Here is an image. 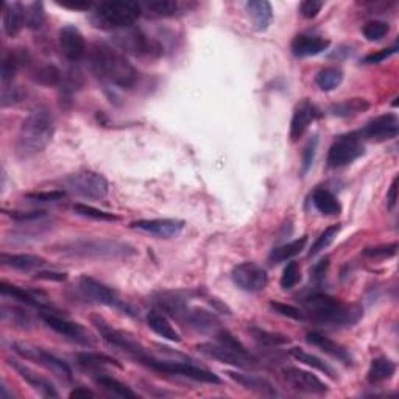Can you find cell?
Segmentation results:
<instances>
[{
    "label": "cell",
    "mask_w": 399,
    "mask_h": 399,
    "mask_svg": "<svg viewBox=\"0 0 399 399\" xmlns=\"http://www.w3.org/2000/svg\"><path fill=\"white\" fill-rule=\"evenodd\" d=\"M340 231V224H333V227L326 228L324 231L318 235L317 240L313 242V245L311 246V251H309V256H316L320 251H323L324 248L333 244V240L335 239V235Z\"/></svg>",
    "instance_id": "obj_44"
},
{
    "label": "cell",
    "mask_w": 399,
    "mask_h": 399,
    "mask_svg": "<svg viewBox=\"0 0 399 399\" xmlns=\"http://www.w3.org/2000/svg\"><path fill=\"white\" fill-rule=\"evenodd\" d=\"M317 145H318V138L312 136V139L309 140L307 145L303 151V173H307L309 168L312 167L313 159H316L317 153Z\"/></svg>",
    "instance_id": "obj_53"
},
{
    "label": "cell",
    "mask_w": 399,
    "mask_h": 399,
    "mask_svg": "<svg viewBox=\"0 0 399 399\" xmlns=\"http://www.w3.org/2000/svg\"><path fill=\"white\" fill-rule=\"evenodd\" d=\"M233 281L240 290L256 294L267 287V272L255 262H242L233 270Z\"/></svg>",
    "instance_id": "obj_13"
},
{
    "label": "cell",
    "mask_w": 399,
    "mask_h": 399,
    "mask_svg": "<svg viewBox=\"0 0 399 399\" xmlns=\"http://www.w3.org/2000/svg\"><path fill=\"white\" fill-rule=\"evenodd\" d=\"M0 292H2L3 296H11L13 300H18L21 301L22 305H27V306H31V307H38V309H42V303L39 301V298L36 295H33L31 292H27L24 289L18 287V285H13V284H8V283H3L0 284Z\"/></svg>",
    "instance_id": "obj_38"
},
{
    "label": "cell",
    "mask_w": 399,
    "mask_h": 399,
    "mask_svg": "<svg viewBox=\"0 0 399 399\" xmlns=\"http://www.w3.org/2000/svg\"><path fill=\"white\" fill-rule=\"evenodd\" d=\"M329 266V259H324L318 263V266H316V268H313V276L316 278H323V274L326 273V268H328Z\"/></svg>",
    "instance_id": "obj_61"
},
{
    "label": "cell",
    "mask_w": 399,
    "mask_h": 399,
    "mask_svg": "<svg viewBox=\"0 0 399 399\" xmlns=\"http://www.w3.org/2000/svg\"><path fill=\"white\" fill-rule=\"evenodd\" d=\"M398 253V244H389V245H379V246H372V248H365L363 256L367 257H391Z\"/></svg>",
    "instance_id": "obj_51"
},
{
    "label": "cell",
    "mask_w": 399,
    "mask_h": 399,
    "mask_svg": "<svg viewBox=\"0 0 399 399\" xmlns=\"http://www.w3.org/2000/svg\"><path fill=\"white\" fill-rule=\"evenodd\" d=\"M399 131V120L395 114H384L376 117V119L370 120L361 131L357 133V136L361 139L368 140H389L398 136Z\"/></svg>",
    "instance_id": "obj_16"
},
{
    "label": "cell",
    "mask_w": 399,
    "mask_h": 399,
    "mask_svg": "<svg viewBox=\"0 0 399 399\" xmlns=\"http://www.w3.org/2000/svg\"><path fill=\"white\" fill-rule=\"evenodd\" d=\"M306 242H307V237H301V239L290 242V244H284L278 246V248H274L272 253H270V256H268L270 262L279 263V262L289 261L292 259V257L298 256L303 250H305Z\"/></svg>",
    "instance_id": "obj_36"
},
{
    "label": "cell",
    "mask_w": 399,
    "mask_h": 399,
    "mask_svg": "<svg viewBox=\"0 0 399 399\" xmlns=\"http://www.w3.org/2000/svg\"><path fill=\"white\" fill-rule=\"evenodd\" d=\"M31 80L41 84V86H56L61 81V72L56 69L53 64H46L38 67V69L33 72Z\"/></svg>",
    "instance_id": "obj_41"
},
{
    "label": "cell",
    "mask_w": 399,
    "mask_h": 399,
    "mask_svg": "<svg viewBox=\"0 0 399 399\" xmlns=\"http://www.w3.org/2000/svg\"><path fill=\"white\" fill-rule=\"evenodd\" d=\"M342 81H344V72L339 67H324L317 74L316 83L322 91H334L335 88H339Z\"/></svg>",
    "instance_id": "obj_39"
},
{
    "label": "cell",
    "mask_w": 399,
    "mask_h": 399,
    "mask_svg": "<svg viewBox=\"0 0 399 399\" xmlns=\"http://www.w3.org/2000/svg\"><path fill=\"white\" fill-rule=\"evenodd\" d=\"M0 261H2L3 266L11 267L14 270H21V272H31V270L41 268L47 263V261L41 256L35 255H7L3 253L0 256Z\"/></svg>",
    "instance_id": "obj_30"
},
{
    "label": "cell",
    "mask_w": 399,
    "mask_h": 399,
    "mask_svg": "<svg viewBox=\"0 0 399 399\" xmlns=\"http://www.w3.org/2000/svg\"><path fill=\"white\" fill-rule=\"evenodd\" d=\"M198 351L203 352L205 356L216 359L223 363L233 365L237 368H251L256 367V359L246 351V348H235L223 344H200Z\"/></svg>",
    "instance_id": "obj_11"
},
{
    "label": "cell",
    "mask_w": 399,
    "mask_h": 399,
    "mask_svg": "<svg viewBox=\"0 0 399 399\" xmlns=\"http://www.w3.org/2000/svg\"><path fill=\"white\" fill-rule=\"evenodd\" d=\"M22 97H24V92H22L21 88H18V86L8 84V86L2 88V106L3 108L21 102Z\"/></svg>",
    "instance_id": "obj_54"
},
{
    "label": "cell",
    "mask_w": 399,
    "mask_h": 399,
    "mask_svg": "<svg viewBox=\"0 0 399 399\" xmlns=\"http://www.w3.org/2000/svg\"><path fill=\"white\" fill-rule=\"evenodd\" d=\"M8 216L16 222L30 223V222H41L49 214L46 211H11Z\"/></svg>",
    "instance_id": "obj_49"
},
{
    "label": "cell",
    "mask_w": 399,
    "mask_h": 399,
    "mask_svg": "<svg viewBox=\"0 0 399 399\" xmlns=\"http://www.w3.org/2000/svg\"><path fill=\"white\" fill-rule=\"evenodd\" d=\"M307 342L311 345L317 346L318 350H322L324 354H328V356L337 359V361L344 362L346 365L352 363V356L350 354V351H348L345 346L337 344V342L331 340L329 337H326L320 333H309Z\"/></svg>",
    "instance_id": "obj_24"
},
{
    "label": "cell",
    "mask_w": 399,
    "mask_h": 399,
    "mask_svg": "<svg viewBox=\"0 0 399 399\" xmlns=\"http://www.w3.org/2000/svg\"><path fill=\"white\" fill-rule=\"evenodd\" d=\"M52 250L63 256L88 261H120L136 255L133 245L111 239H75L53 245Z\"/></svg>",
    "instance_id": "obj_2"
},
{
    "label": "cell",
    "mask_w": 399,
    "mask_h": 399,
    "mask_svg": "<svg viewBox=\"0 0 399 399\" xmlns=\"http://www.w3.org/2000/svg\"><path fill=\"white\" fill-rule=\"evenodd\" d=\"M60 5L70 10H89L92 7V3L86 0H66V2H60Z\"/></svg>",
    "instance_id": "obj_58"
},
{
    "label": "cell",
    "mask_w": 399,
    "mask_h": 399,
    "mask_svg": "<svg viewBox=\"0 0 399 399\" xmlns=\"http://www.w3.org/2000/svg\"><path fill=\"white\" fill-rule=\"evenodd\" d=\"M145 7L155 16H159V18H170V16H175L178 11V3L175 0H153V2H149Z\"/></svg>",
    "instance_id": "obj_45"
},
{
    "label": "cell",
    "mask_w": 399,
    "mask_h": 399,
    "mask_svg": "<svg viewBox=\"0 0 399 399\" xmlns=\"http://www.w3.org/2000/svg\"><path fill=\"white\" fill-rule=\"evenodd\" d=\"M28 61V53L25 50H11L7 55L3 56L2 61V84L3 86H8V84H13V80L18 70L22 66L27 64Z\"/></svg>",
    "instance_id": "obj_29"
},
{
    "label": "cell",
    "mask_w": 399,
    "mask_h": 399,
    "mask_svg": "<svg viewBox=\"0 0 399 399\" xmlns=\"http://www.w3.org/2000/svg\"><path fill=\"white\" fill-rule=\"evenodd\" d=\"M44 19H46V14H44V8L41 2L31 3L30 7L25 11V25L31 30H38L44 24Z\"/></svg>",
    "instance_id": "obj_47"
},
{
    "label": "cell",
    "mask_w": 399,
    "mask_h": 399,
    "mask_svg": "<svg viewBox=\"0 0 399 399\" xmlns=\"http://www.w3.org/2000/svg\"><path fill=\"white\" fill-rule=\"evenodd\" d=\"M95 395L91 391V390H88V389H75V390H72L69 393V398H94Z\"/></svg>",
    "instance_id": "obj_60"
},
{
    "label": "cell",
    "mask_w": 399,
    "mask_h": 399,
    "mask_svg": "<svg viewBox=\"0 0 399 399\" xmlns=\"http://www.w3.org/2000/svg\"><path fill=\"white\" fill-rule=\"evenodd\" d=\"M300 279H301L300 267H298L296 262L290 261L284 268L283 276H281V287L285 289V290L295 287V285L300 283Z\"/></svg>",
    "instance_id": "obj_48"
},
{
    "label": "cell",
    "mask_w": 399,
    "mask_h": 399,
    "mask_svg": "<svg viewBox=\"0 0 399 399\" xmlns=\"http://www.w3.org/2000/svg\"><path fill=\"white\" fill-rule=\"evenodd\" d=\"M28 200L39 201V203H52V201H60L66 196L64 190H47V192H30L25 195Z\"/></svg>",
    "instance_id": "obj_52"
},
{
    "label": "cell",
    "mask_w": 399,
    "mask_h": 399,
    "mask_svg": "<svg viewBox=\"0 0 399 399\" xmlns=\"http://www.w3.org/2000/svg\"><path fill=\"white\" fill-rule=\"evenodd\" d=\"M0 316H2V322L7 323L11 328L16 329H30L31 328V317L28 316V312H25L24 309H21L18 306H8L2 305L0 309Z\"/></svg>",
    "instance_id": "obj_32"
},
{
    "label": "cell",
    "mask_w": 399,
    "mask_h": 399,
    "mask_svg": "<svg viewBox=\"0 0 399 399\" xmlns=\"http://www.w3.org/2000/svg\"><path fill=\"white\" fill-rule=\"evenodd\" d=\"M248 333L251 334L253 339H255L257 344L262 345V346L273 348V346H283V345L290 344L289 337L278 334V333H270V331L256 328V326H251V328H248Z\"/></svg>",
    "instance_id": "obj_40"
},
{
    "label": "cell",
    "mask_w": 399,
    "mask_h": 399,
    "mask_svg": "<svg viewBox=\"0 0 399 399\" xmlns=\"http://www.w3.org/2000/svg\"><path fill=\"white\" fill-rule=\"evenodd\" d=\"M320 117V111L316 105H312L309 100H303V102L296 106L294 117H292L290 123V139L296 142L303 138V134L307 131L309 125L313 120H317Z\"/></svg>",
    "instance_id": "obj_20"
},
{
    "label": "cell",
    "mask_w": 399,
    "mask_h": 399,
    "mask_svg": "<svg viewBox=\"0 0 399 399\" xmlns=\"http://www.w3.org/2000/svg\"><path fill=\"white\" fill-rule=\"evenodd\" d=\"M8 363H10V367H13L16 372H18V374L27 382L28 385L31 387V389H35L36 391L41 393L44 398H58L60 396V393L56 391L55 385L50 381H47L46 378H42V376H39L35 372H31V370L27 368L25 365L19 363L18 361H13V359H10Z\"/></svg>",
    "instance_id": "obj_21"
},
{
    "label": "cell",
    "mask_w": 399,
    "mask_h": 399,
    "mask_svg": "<svg viewBox=\"0 0 399 399\" xmlns=\"http://www.w3.org/2000/svg\"><path fill=\"white\" fill-rule=\"evenodd\" d=\"M112 41L122 52L134 56H153L161 53V47L136 27H127L116 30Z\"/></svg>",
    "instance_id": "obj_9"
},
{
    "label": "cell",
    "mask_w": 399,
    "mask_h": 399,
    "mask_svg": "<svg viewBox=\"0 0 399 399\" xmlns=\"http://www.w3.org/2000/svg\"><path fill=\"white\" fill-rule=\"evenodd\" d=\"M78 290H80V294L84 298H88L89 301L97 303V305H103V306L125 309L127 311V306L119 300V296H117L114 290L92 278L81 276L80 279H78Z\"/></svg>",
    "instance_id": "obj_15"
},
{
    "label": "cell",
    "mask_w": 399,
    "mask_h": 399,
    "mask_svg": "<svg viewBox=\"0 0 399 399\" xmlns=\"http://www.w3.org/2000/svg\"><path fill=\"white\" fill-rule=\"evenodd\" d=\"M25 8L21 3H5L3 7V30L10 38L19 35L25 25Z\"/></svg>",
    "instance_id": "obj_27"
},
{
    "label": "cell",
    "mask_w": 399,
    "mask_h": 399,
    "mask_svg": "<svg viewBox=\"0 0 399 399\" xmlns=\"http://www.w3.org/2000/svg\"><path fill=\"white\" fill-rule=\"evenodd\" d=\"M396 373V363L387 357L374 359L370 365L367 379L370 384H379V382L389 381Z\"/></svg>",
    "instance_id": "obj_31"
},
{
    "label": "cell",
    "mask_w": 399,
    "mask_h": 399,
    "mask_svg": "<svg viewBox=\"0 0 399 399\" xmlns=\"http://www.w3.org/2000/svg\"><path fill=\"white\" fill-rule=\"evenodd\" d=\"M74 209L75 214L81 217H86V218H92V220H97V222H117L119 220V217L114 216L112 212H106L102 209H97V207L94 206H89V205H83V203H77L74 205Z\"/></svg>",
    "instance_id": "obj_42"
},
{
    "label": "cell",
    "mask_w": 399,
    "mask_h": 399,
    "mask_svg": "<svg viewBox=\"0 0 399 399\" xmlns=\"http://www.w3.org/2000/svg\"><path fill=\"white\" fill-rule=\"evenodd\" d=\"M284 379L287 384L292 385V389L303 393H311V395H324L329 389L322 379H318L316 374L305 372L300 368H284L283 370Z\"/></svg>",
    "instance_id": "obj_18"
},
{
    "label": "cell",
    "mask_w": 399,
    "mask_h": 399,
    "mask_svg": "<svg viewBox=\"0 0 399 399\" xmlns=\"http://www.w3.org/2000/svg\"><path fill=\"white\" fill-rule=\"evenodd\" d=\"M387 203H389L390 211L395 209V206L398 203V177L393 179L389 192H387Z\"/></svg>",
    "instance_id": "obj_57"
},
{
    "label": "cell",
    "mask_w": 399,
    "mask_h": 399,
    "mask_svg": "<svg viewBox=\"0 0 399 399\" xmlns=\"http://www.w3.org/2000/svg\"><path fill=\"white\" fill-rule=\"evenodd\" d=\"M78 363L83 365L86 368H100L103 365H114V367L120 368V363L114 361L112 357L105 356V354H99V352H81L77 356Z\"/></svg>",
    "instance_id": "obj_43"
},
{
    "label": "cell",
    "mask_w": 399,
    "mask_h": 399,
    "mask_svg": "<svg viewBox=\"0 0 399 399\" xmlns=\"http://www.w3.org/2000/svg\"><path fill=\"white\" fill-rule=\"evenodd\" d=\"M312 203L324 216H339L342 212V205L337 196L326 189H317L312 195Z\"/></svg>",
    "instance_id": "obj_34"
},
{
    "label": "cell",
    "mask_w": 399,
    "mask_h": 399,
    "mask_svg": "<svg viewBox=\"0 0 399 399\" xmlns=\"http://www.w3.org/2000/svg\"><path fill=\"white\" fill-rule=\"evenodd\" d=\"M11 348H13V351L22 359L41 365V367L49 370V372H52L55 376H58L60 379L67 382L72 381V370L69 365L64 361H61L60 357L53 356L52 352L30 344H21V342H14Z\"/></svg>",
    "instance_id": "obj_8"
},
{
    "label": "cell",
    "mask_w": 399,
    "mask_h": 399,
    "mask_svg": "<svg viewBox=\"0 0 399 399\" xmlns=\"http://www.w3.org/2000/svg\"><path fill=\"white\" fill-rule=\"evenodd\" d=\"M38 279H46V281H66L67 274L60 273V272H38L36 273Z\"/></svg>",
    "instance_id": "obj_59"
},
{
    "label": "cell",
    "mask_w": 399,
    "mask_h": 399,
    "mask_svg": "<svg viewBox=\"0 0 399 399\" xmlns=\"http://www.w3.org/2000/svg\"><path fill=\"white\" fill-rule=\"evenodd\" d=\"M186 223L178 218H151V220H138L131 223V228L156 235L159 239H173L183 233Z\"/></svg>",
    "instance_id": "obj_17"
},
{
    "label": "cell",
    "mask_w": 399,
    "mask_h": 399,
    "mask_svg": "<svg viewBox=\"0 0 399 399\" xmlns=\"http://www.w3.org/2000/svg\"><path fill=\"white\" fill-rule=\"evenodd\" d=\"M363 153L365 147L362 144V139L357 136V133L346 134V136H340L331 145L328 153V164L329 167L334 168L345 167L361 158Z\"/></svg>",
    "instance_id": "obj_12"
},
{
    "label": "cell",
    "mask_w": 399,
    "mask_h": 399,
    "mask_svg": "<svg viewBox=\"0 0 399 399\" xmlns=\"http://www.w3.org/2000/svg\"><path fill=\"white\" fill-rule=\"evenodd\" d=\"M142 14V8L136 2H123V0H110L97 5V8L92 13V22L97 27L112 28V30H120V28L133 27L136 21Z\"/></svg>",
    "instance_id": "obj_5"
},
{
    "label": "cell",
    "mask_w": 399,
    "mask_h": 399,
    "mask_svg": "<svg viewBox=\"0 0 399 399\" xmlns=\"http://www.w3.org/2000/svg\"><path fill=\"white\" fill-rule=\"evenodd\" d=\"M60 49L66 60L77 63L86 53V41L81 31L74 25H66L60 30Z\"/></svg>",
    "instance_id": "obj_19"
},
{
    "label": "cell",
    "mask_w": 399,
    "mask_h": 399,
    "mask_svg": "<svg viewBox=\"0 0 399 399\" xmlns=\"http://www.w3.org/2000/svg\"><path fill=\"white\" fill-rule=\"evenodd\" d=\"M183 320L190 328L200 331V333L216 334L220 329V323H218L217 317L211 312L203 311V309H188L186 316H184Z\"/></svg>",
    "instance_id": "obj_26"
},
{
    "label": "cell",
    "mask_w": 399,
    "mask_h": 399,
    "mask_svg": "<svg viewBox=\"0 0 399 399\" xmlns=\"http://www.w3.org/2000/svg\"><path fill=\"white\" fill-rule=\"evenodd\" d=\"M270 307L273 309L274 312L279 313V316L283 317H287L292 320H305V312L300 311V309L295 307V306H290V305H284V303H274L272 301L270 303Z\"/></svg>",
    "instance_id": "obj_50"
},
{
    "label": "cell",
    "mask_w": 399,
    "mask_h": 399,
    "mask_svg": "<svg viewBox=\"0 0 399 399\" xmlns=\"http://www.w3.org/2000/svg\"><path fill=\"white\" fill-rule=\"evenodd\" d=\"M145 367H149L155 372L167 373V374H177L183 376V378H189L196 382H205V384L218 385L222 384V379L217 374H214L209 370L195 367L186 362H178V361H161V359H155L149 356L142 363Z\"/></svg>",
    "instance_id": "obj_7"
},
{
    "label": "cell",
    "mask_w": 399,
    "mask_h": 399,
    "mask_svg": "<svg viewBox=\"0 0 399 399\" xmlns=\"http://www.w3.org/2000/svg\"><path fill=\"white\" fill-rule=\"evenodd\" d=\"M228 376L233 381L237 382L239 385L244 387V389L250 390L253 393H257V395L273 398L276 396V389H274L273 384L266 378L257 374H250V373H237V372H228Z\"/></svg>",
    "instance_id": "obj_22"
},
{
    "label": "cell",
    "mask_w": 399,
    "mask_h": 399,
    "mask_svg": "<svg viewBox=\"0 0 399 399\" xmlns=\"http://www.w3.org/2000/svg\"><path fill=\"white\" fill-rule=\"evenodd\" d=\"M147 323H149V328L159 337H162V339L175 342V344H179V342H181V335L178 334V331L173 328L172 323L168 322V318L164 316V313H161L159 311H150L147 313Z\"/></svg>",
    "instance_id": "obj_28"
},
{
    "label": "cell",
    "mask_w": 399,
    "mask_h": 399,
    "mask_svg": "<svg viewBox=\"0 0 399 399\" xmlns=\"http://www.w3.org/2000/svg\"><path fill=\"white\" fill-rule=\"evenodd\" d=\"M95 382H97V384L102 387L105 391L111 393L112 396L125 398V399H136L138 398L136 393H134L130 387L125 385L120 381H117L116 378H111V376L102 374V376H99L97 379H95Z\"/></svg>",
    "instance_id": "obj_37"
},
{
    "label": "cell",
    "mask_w": 399,
    "mask_h": 399,
    "mask_svg": "<svg viewBox=\"0 0 399 399\" xmlns=\"http://www.w3.org/2000/svg\"><path fill=\"white\" fill-rule=\"evenodd\" d=\"M245 10L256 31H266L272 24L273 8L267 0H250L245 3Z\"/></svg>",
    "instance_id": "obj_25"
},
{
    "label": "cell",
    "mask_w": 399,
    "mask_h": 399,
    "mask_svg": "<svg viewBox=\"0 0 399 399\" xmlns=\"http://www.w3.org/2000/svg\"><path fill=\"white\" fill-rule=\"evenodd\" d=\"M64 186L72 194L89 200H102L110 192V184L103 175L97 172H77L64 179Z\"/></svg>",
    "instance_id": "obj_6"
},
{
    "label": "cell",
    "mask_w": 399,
    "mask_h": 399,
    "mask_svg": "<svg viewBox=\"0 0 399 399\" xmlns=\"http://www.w3.org/2000/svg\"><path fill=\"white\" fill-rule=\"evenodd\" d=\"M323 5L324 3L320 2V0H306V2H303L300 7L301 16L306 19H313L320 11H322Z\"/></svg>",
    "instance_id": "obj_55"
},
{
    "label": "cell",
    "mask_w": 399,
    "mask_h": 399,
    "mask_svg": "<svg viewBox=\"0 0 399 399\" xmlns=\"http://www.w3.org/2000/svg\"><path fill=\"white\" fill-rule=\"evenodd\" d=\"M41 318L44 320V323H46L50 329H53L55 333L64 335L66 339L75 342V344L86 345V346L94 345L92 335L89 334L81 324L70 322V320H66L63 317L56 316V313L47 312V311L41 313Z\"/></svg>",
    "instance_id": "obj_14"
},
{
    "label": "cell",
    "mask_w": 399,
    "mask_h": 399,
    "mask_svg": "<svg viewBox=\"0 0 399 399\" xmlns=\"http://www.w3.org/2000/svg\"><path fill=\"white\" fill-rule=\"evenodd\" d=\"M390 31V25L384 21H370L363 25L362 33L368 41H381Z\"/></svg>",
    "instance_id": "obj_46"
},
{
    "label": "cell",
    "mask_w": 399,
    "mask_h": 399,
    "mask_svg": "<svg viewBox=\"0 0 399 399\" xmlns=\"http://www.w3.org/2000/svg\"><path fill=\"white\" fill-rule=\"evenodd\" d=\"M398 52V47H390V49H382L376 53H370L363 58V64H379L382 61L390 58L391 55H395Z\"/></svg>",
    "instance_id": "obj_56"
},
{
    "label": "cell",
    "mask_w": 399,
    "mask_h": 399,
    "mask_svg": "<svg viewBox=\"0 0 399 399\" xmlns=\"http://www.w3.org/2000/svg\"><path fill=\"white\" fill-rule=\"evenodd\" d=\"M290 356L294 357L295 361L300 362V363H305V365H307V367L316 368V370H318V372L324 373L326 376H328V378L337 379L335 370L333 367H331V365L326 363L324 361H322V359H320V357L313 356V354L307 352L305 350H301V348H292V350H290Z\"/></svg>",
    "instance_id": "obj_33"
},
{
    "label": "cell",
    "mask_w": 399,
    "mask_h": 399,
    "mask_svg": "<svg viewBox=\"0 0 399 399\" xmlns=\"http://www.w3.org/2000/svg\"><path fill=\"white\" fill-rule=\"evenodd\" d=\"M306 313L313 322L328 326H352L362 317V309L354 305H345L339 298L316 294L303 301Z\"/></svg>",
    "instance_id": "obj_4"
},
{
    "label": "cell",
    "mask_w": 399,
    "mask_h": 399,
    "mask_svg": "<svg viewBox=\"0 0 399 399\" xmlns=\"http://www.w3.org/2000/svg\"><path fill=\"white\" fill-rule=\"evenodd\" d=\"M329 41L322 36L312 35H298L292 41V53L298 58H307V56H316L328 50Z\"/></svg>",
    "instance_id": "obj_23"
},
{
    "label": "cell",
    "mask_w": 399,
    "mask_h": 399,
    "mask_svg": "<svg viewBox=\"0 0 399 399\" xmlns=\"http://www.w3.org/2000/svg\"><path fill=\"white\" fill-rule=\"evenodd\" d=\"M89 66L100 81L120 89H130L136 84L139 74L127 56L108 44L97 42L89 50Z\"/></svg>",
    "instance_id": "obj_1"
},
{
    "label": "cell",
    "mask_w": 399,
    "mask_h": 399,
    "mask_svg": "<svg viewBox=\"0 0 399 399\" xmlns=\"http://www.w3.org/2000/svg\"><path fill=\"white\" fill-rule=\"evenodd\" d=\"M92 323L95 328H97V331L106 344L117 348V350H120L122 352H125L127 356L133 357L134 361H138L139 363H144L145 359L150 356V354L138 344V342L131 340L130 337H127L125 334L120 333V331L112 329L111 326L108 323H105L102 318L94 317Z\"/></svg>",
    "instance_id": "obj_10"
},
{
    "label": "cell",
    "mask_w": 399,
    "mask_h": 399,
    "mask_svg": "<svg viewBox=\"0 0 399 399\" xmlns=\"http://www.w3.org/2000/svg\"><path fill=\"white\" fill-rule=\"evenodd\" d=\"M55 134V119L46 108H36L22 122L16 140V155L21 159L33 158L46 150Z\"/></svg>",
    "instance_id": "obj_3"
},
{
    "label": "cell",
    "mask_w": 399,
    "mask_h": 399,
    "mask_svg": "<svg viewBox=\"0 0 399 399\" xmlns=\"http://www.w3.org/2000/svg\"><path fill=\"white\" fill-rule=\"evenodd\" d=\"M367 110H370V103L365 99H348L331 106L329 112L335 117H352Z\"/></svg>",
    "instance_id": "obj_35"
}]
</instances>
